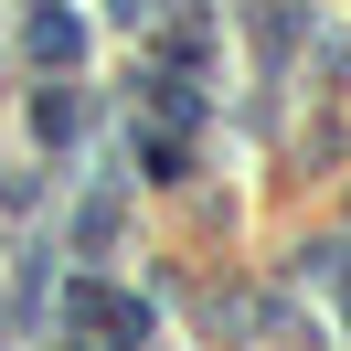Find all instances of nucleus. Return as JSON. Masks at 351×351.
Listing matches in <instances>:
<instances>
[{"mask_svg":"<svg viewBox=\"0 0 351 351\" xmlns=\"http://www.w3.org/2000/svg\"><path fill=\"white\" fill-rule=\"evenodd\" d=\"M32 53H43V64H75V53H86V22H75V11H43V22H32Z\"/></svg>","mask_w":351,"mask_h":351,"instance_id":"2","label":"nucleus"},{"mask_svg":"<svg viewBox=\"0 0 351 351\" xmlns=\"http://www.w3.org/2000/svg\"><path fill=\"white\" fill-rule=\"evenodd\" d=\"M64 319L75 330H128V341H149V308H138V298H107V287H64Z\"/></svg>","mask_w":351,"mask_h":351,"instance_id":"1","label":"nucleus"}]
</instances>
